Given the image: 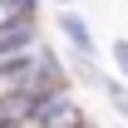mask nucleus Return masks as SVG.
Instances as JSON below:
<instances>
[{"label":"nucleus","instance_id":"nucleus-3","mask_svg":"<svg viewBox=\"0 0 128 128\" xmlns=\"http://www.w3.org/2000/svg\"><path fill=\"white\" fill-rule=\"evenodd\" d=\"M59 30L74 44V59H98V40H94V30H89V20L79 10H59Z\"/></svg>","mask_w":128,"mask_h":128},{"label":"nucleus","instance_id":"nucleus-4","mask_svg":"<svg viewBox=\"0 0 128 128\" xmlns=\"http://www.w3.org/2000/svg\"><path fill=\"white\" fill-rule=\"evenodd\" d=\"M20 15H40V0H0V25Z\"/></svg>","mask_w":128,"mask_h":128},{"label":"nucleus","instance_id":"nucleus-1","mask_svg":"<svg viewBox=\"0 0 128 128\" xmlns=\"http://www.w3.org/2000/svg\"><path fill=\"white\" fill-rule=\"evenodd\" d=\"M44 49V34H40V15H20L0 25V74L20 69L25 59H34Z\"/></svg>","mask_w":128,"mask_h":128},{"label":"nucleus","instance_id":"nucleus-2","mask_svg":"<svg viewBox=\"0 0 128 128\" xmlns=\"http://www.w3.org/2000/svg\"><path fill=\"white\" fill-rule=\"evenodd\" d=\"M84 123H89V113H84L79 94H74V89H59V94H49L30 118H15V123H5V128H84Z\"/></svg>","mask_w":128,"mask_h":128},{"label":"nucleus","instance_id":"nucleus-7","mask_svg":"<svg viewBox=\"0 0 128 128\" xmlns=\"http://www.w3.org/2000/svg\"><path fill=\"white\" fill-rule=\"evenodd\" d=\"M59 5H64V10H69V5H74V0H59Z\"/></svg>","mask_w":128,"mask_h":128},{"label":"nucleus","instance_id":"nucleus-5","mask_svg":"<svg viewBox=\"0 0 128 128\" xmlns=\"http://www.w3.org/2000/svg\"><path fill=\"white\" fill-rule=\"evenodd\" d=\"M104 94H108L113 113H118V118H128V89H123V84H104Z\"/></svg>","mask_w":128,"mask_h":128},{"label":"nucleus","instance_id":"nucleus-6","mask_svg":"<svg viewBox=\"0 0 128 128\" xmlns=\"http://www.w3.org/2000/svg\"><path fill=\"white\" fill-rule=\"evenodd\" d=\"M113 64H118V74H128V40H113Z\"/></svg>","mask_w":128,"mask_h":128}]
</instances>
